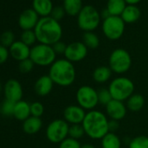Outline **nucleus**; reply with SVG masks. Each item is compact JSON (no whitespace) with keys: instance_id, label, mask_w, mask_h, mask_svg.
Returning a JSON list of instances; mask_svg holds the SVG:
<instances>
[{"instance_id":"43","label":"nucleus","mask_w":148,"mask_h":148,"mask_svg":"<svg viewBox=\"0 0 148 148\" xmlns=\"http://www.w3.org/2000/svg\"><path fill=\"white\" fill-rule=\"evenodd\" d=\"M80 148H96V147H95V145H92V144L86 143V144L81 145V147H80Z\"/></svg>"},{"instance_id":"37","label":"nucleus","mask_w":148,"mask_h":148,"mask_svg":"<svg viewBox=\"0 0 148 148\" xmlns=\"http://www.w3.org/2000/svg\"><path fill=\"white\" fill-rule=\"evenodd\" d=\"M64 15H65V11H64V7L63 6H56L53 8L50 17H51L56 21L59 22L64 17Z\"/></svg>"},{"instance_id":"26","label":"nucleus","mask_w":148,"mask_h":148,"mask_svg":"<svg viewBox=\"0 0 148 148\" xmlns=\"http://www.w3.org/2000/svg\"><path fill=\"white\" fill-rule=\"evenodd\" d=\"M102 148H121V139L114 132H108L101 139Z\"/></svg>"},{"instance_id":"18","label":"nucleus","mask_w":148,"mask_h":148,"mask_svg":"<svg viewBox=\"0 0 148 148\" xmlns=\"http://www.w3.org/2000/svg\"><path fill=\"white\" fill-rule=\"evenodd\" d=\"M53 8L51 0H32V9L41 18L51 16Z\"/></svg>"},{"instance_id":"20","label":"nucleus","mask_w":148,"mask_h":148,"mask_svg":"<svg viewBox=\"0 0 148 148\" xmlns=\"http://www.w3.org/2000/svg\"><path fill=\"white\" fill-rule=\"evenodd\" d=\"M42 125L43 122L40 118L30 116L23 122V131L29 135L36 134L41 130Z\"/></svg>"},{"instance_id":"5","label":"nucleus","mask_w":148,"mask_h":148,"mask_svg":"<svg viewBox=\"0 0 148 148\" xmlns=\"http://www.w3.org/2000/svg\"><path fill=\"white\" fill-rule=\"evenodd\" d=\"M77 17L79 27L85 32L96 30L101 20L100 12L92 5H85Z\"/></svg>"},{"instance_id":"13","label":"nucleus","mask_w":148,"mask_h":148,"mask_svg":"<svg viewBox=\"0 0 148 148\" xmlns=\"http://www.w3.org/2000/svg\"><path fill=\"white\" fill-rule=\"evenodd\" d=\"M38 14L32 8L25 10L18 17V25L23 31L34 30L39 21Z\"/></svg>"},{"instance_id":"41","label":"nucleus","mask_w":148,"mask_h":148,"mask_svg":"<svg viewBox=\"0 0 148 148\" xmlns=\"http://www.w3.org/2000/svg\"><path fill=\"white\" fill-rule=\"evenodd\" d=\"M100 17H101V18H102L103 20H105V19L108 18L109 17H111V14L109 13V12H108L107 9L106 8V9H103V10L101 11V12H100Z\"/></svg>"},{"instance_id":"12","label":"nucleus","mask_w":148,"mask_h":148,"mask_svg":"<svg viewBox=\"0 0 148 148\" xmlns=\"http://www.w3.org/2000/svg\"><path fill=\"white\" fill-rule=\"evenodd\" d=\"M86 115V111L79 105H70L66 106L63 112L64 119L69 125L82 124Z\"/></svg>"},{"instance_id":"8","label":"nucleus","mask_w":148,"mask_h":148,"mask_svg":"<svg viewBox=\"0 0 148 148\" xmlns=\"http://www.w3.org/2000/svg\"><path fill=\"white\" fill-rule=\"evenodd\" d=\"M70 125L63 119L52 120L46 127L45 135L47 139L53 144H60L68 138Z\"/></svg>"},{"instance_id":"3","label":"nucleus","mask_w":148,"mask_h":148,"mask_svg":"<svg viewBox=\"0 0 148 148\" xmlns=\"http://www.w3.org/2000/svg\"><path fill=\"white\" fill-rule=\"evenodd\" d=\"M108 122L106 115L98 110H92L86 112L82 123L86 135L92 139H102L108 132Z\"/></svg>"},{"instance_id":"30","label":"nucleus","mask_w":148,"mask_h":148,"mask_svg":"<svg viewBox=\"0 0 148 148\" xmlns=\"http://www.w3.org/2000/svg\"><path fill=\"white\" fill-rule=\"evenodd\" d=\"M15 108V103L8 99H5L0 105V113L5 117L13 116Z\"/></svg>"},{"instance_id":"2","label":"nucleus","mask_w":148,"mask_h":148,"mask_svg":"<svg viewBox=\"0 0 148 148\" xmlns=\"http://www.w3.org/2000/svg\"><path fill=\"white\" fill-rule=\"evenodd\" d=\"M48 75L55 85L68 87L76 79V70L73 63L66 58H59L50 66Z\"/></svg>"},{"instance_id":"17","label":"nucleus","mask_w":148,"mask_h":148,"mask_svg":"<svg viewBox=\"0 0 148 148\" xmlns=\"http://www.w3.org/2000/svg\"><path fill=\"white\" fill-rule=\"evenodd\" d=\"M54 85L55 84L49 75H43L39 77L35 82L34 91L38 96L45 97L51 93Z\"/></svg>"},{"instance_id":"32","label":"nucleus","mask_w":148,"mask_h":148,"mask_svg":"<svg viewBox=\"0 0 148 148\" xmlns=\"http://www.w3.org/2000/svg\"><path fill=\"white\" fill-rule=\"evenodd\" d=\"M15 42V35L12 31H5L0 35V45L10 48Z\"/></svg>"},{"instance_id":"39","label":"nucleus","mask_w":148,"mask_h":148,"mask_svg":"<svg viewBox=\"0 0 148 148\" xmlns=\"http://www.w3.org/2000/svg\"><path fill=\"white\" fill-rule=\"evenodd\" d=\"M10 51L9 49L0 45V65L4 64L9 58Z\"/></svg>"},{"instance_id":"4","label":"nucleus","mask_w":148,"mask_h":148,"mask_svg":"<svg viewBox=\"0 0 148 148\" xmlns=\"http://www.w3.org/2000/svg\"><path fill=\"white\" fill-rule=\"evenodd\" d=\"M108 89L113 99L124 102L134 93L135 86L132 79L121 76L113 79L109 84Z\"/></svg>"},{"instance_id":"10","label":"nucleus","mask_w":148,"mask_h":148,"mask_svg":"<svg viewBox=\"0 0 148 148\" xmlns=\"http://www.w3.org/2000/svg\"><path fill=\"white\" fill-rule=\"evenodd\" d=\"M125 29V23L123 21L121 17L111 16L108 18L103 20L102 23V32L106 38L109 40H118L119 39Z\"/></svg>"},{"instance_id":"19","label":"nucleus","mask_w":148,"mask_h":148,"mask_svg":"<svg viewBox=\"0 0 148 148\" xmlns=\"http://www.w3.org/2000/svg\"><path fill=\"white\" fill-rule=\"evenodd\" d=\"M112 73L113 72L109 66H98L92 72V79L98 84H105L111 79Z\"/></svg>"},{"instance_id":"16","label":"nucleus","mask_w":148,"mask_h":148,"mask_svg":"<svg viewBox=\"0 0 148 148\" xmlns=\"http://www.w3.org/2000/svg\"><path fill=\"white\" fill-rule=\"evenodd\" d=\"M9 51L12 58L20 62L30 58L31 48L30 46L24 44L21 40H19L13 43V45L9 48Z\"/></svg>"},{"instance_id":"28","label":"nucleus","mask_w":148,"mask_h":148,"mask_svg":"<svg viewBox=\"0 0 148 148\" xmlns=\"http://www.w3.org/2000/svg\"><path fill=\"white\" fill-rule=\"evenodd\" d=\"M129 148H148V137L139 135L132 138L129 142Z\"/></svg>"},{"instance_id":"40","label":"nucleus","mask_w":148,"mask_h":148,"mask_svg":"<svg viewBox=\"0 0 148 148\" xmlns=\"http://www.w3.org/2000/svg\"><path fill=\"white\" fill-rule=\"evenodd\" d=\"M119 128V121L117 120H113V119H110L108 122V129H109V132H117Z\"/></svg>"},{"instance_id":"25","label":"nucleus","mask_w":148,"mask_h":148,"mask_svg":"<svg viewBox=\"0 0 148 148\" xmlns=\"http://www.w3.org/2000/svg\"><path fill=\"white\" fill-rule=\"evenodd\" d=\"M126 5L127 4L125 0H108L106 9L111 14V16L120 17Z\"/></svg>"},{"instance_id":"22","label":"nucleus","mask_w":148,"mask_h":148,"mask_svg":"<svg viewBox=\"0 0 148 148\" xmlns=\"http://www.w3.org/2000/svg\"><path fill=\"white\" fill-rule=\"evenodd\" d=\"M140 16L141 11L137 5H127L120 17L125 24H132L138 21Z\"/></svg>"},{"instance_id":"15","label":"nucleus","mask_w":148,"mask_h":148,"mask_svg":"<svg viewBox=\"0 0 148 148\" xmlns=\"http://www.w3.org/2000/svg\"><path fill=\"white\" fill-rule=\"evenodd\" d=\"M106 112L111 119L119 121L126 116L127 108L123 101L112 99L106 106Z\"/></svg>"},{"instance_id":"21","label":"nucleus","mask_w":148,"mask_h":148,"mask_svg":"<svg viewBox=\"0 0 148 148\" xmlns=\"http://www.w3.org/2000/svg\"><path fill=\"white\" fill-rule=\"evenodd\" d=\"M31 116V104L25 100L15 103L13 117L19 121H25Z\"/></svg>"},{"instance_id":"38","label":"nucleus","mask_w":148,"mask_h":148,"mask_svg":"<svg viewBox=\"0 0 148 148\" xmlns=\"http://www.w3.org/2000/svg\"><path fill=\"white\" fill-rule=\"evenodd\" d=\"M51 46H52V48H53V50H54V51H55V53L57 55H62V54L64 55L65 51H66L67 45H65L64 42H62L60 40V41L55 43L54 45H52Z\"/></svg>"},{"instance_id":"6","label":"nucleus","mask_w":148,"mask_h":148,"mask_svg":"<svg viewBox=\"0 0 148 148\" xmlns=\"http://www.w3.org/2000/svg\"><path fill=\"white\" fill-rule=\"evenodd\" d=\"M132 57L130 53L123 49L117 48L112 51L109 57V67L113 73L116 74H124L127 72L132 66Z\"/></svg>"},{"instance_id":"44","label":"nucleus","mask_w":148,"mask_h":148,"mask_svg":"<svg viewBox=\"0 0 148 148\" xmlns=\"http://www.w3.org/2000/svg\"><path fill=\"white\" fill-rule=\"evenodd\" d=\"M2 91V86H1V84H0V92Z\"/></svg>"},{"instance_id":"1","label":"nucleus","mask_w":148,"mask_h":148,"mask_svg":"<svg viewBox=\"0 0 148 148\" xmlns=\"http://www.w3.org/2000/svg\"><path fill=\"white\" fill-rule=\"evenodd\" d=\"M34 32L39 44L48 45H52L60 41L63 35V29L60 23L50 16L40 18Z\"/></svg>"},{"instance_id":"27","label":"nucleus","mask_w":148,"mask_h":148,"mask_svg":"<svg viewBox=\"0 0 148 148\" xmlns=\"http://www.w3.org/2000/svg\"><path fill=\"white\" fill-rule=\"evenodd\" d=\"M82 42L85 44V45L89 50H95L99 46V38L97 34H95L93 32H85L83 34Z\"/></svg>"},{"instance_id":"31","label":"nucleus","mask_w":148,"mask_h":148,"mask_svg":"<svg viewBox=\"0 0 148 148\" xmlns=\"http://www.w3.org/2000/svg\"><path fill=\"white\" fill-rule=\"evenodd\" d=\"M98 99L99 104L106 106L113 99L108 88H100L98 90Z\"/></svg>"},{"instance_id":"36","label":"nucleus","mask_w":148,"mask_h":148,"mask_svg":"<svg viewBox=\"0 0 148 148\" xmlns=\"http://www.w3.org/2000/svg\"><path fill=\"white\" fill-rule=\"evenodd\" d=\"M80 147H81V144L79 142V140L71 138L70 137L63 140L58 146V148H80Z\"/></svg>"},{"instance_id":"7","label":"nucleus","mask_w":148,"mask_h":148,"mask_svg":"<svg viewBox=\"0 0 148 148\" xmlns=\"http://www.w3.org/2000/svg\"><path fill=\"white\" fill-rule=\"evenodd\" d=\"M56 57L57 54L51 45L38 44L31 48L30 58L35 65L43 67L51 66L57 60Z\"/></svg>"},{"instance_id":"9","label":"nucleus","mask_w":148,"mask_h":148,"mask_svg":"<svg viewBox=\"0 0 148 148\" xmlns=\"http://www.w3.org/2000/svg\"><path fill=\"white\" fill-rule=\"evenodd\" d=\"M76 100L79 106L86 111L95 110L99 105L98 90L90 86H80L76 92Z\"/></svg>"},{"instance_id":"35","label":"nucleus","mask_w":148,"mask_h":148,"mask_svg":"<svg viewBox=\"0 0 148 148\" xmlns=\"http://www.w3.org/2000/svg\"><path fill=\"white\" fill-rule=\"evenodd\" d=\"M34 65H35L34 63L29 58L27 59H25V60H22V61L19 62V64H18V70L22 73H29V72H31L32 71Z\"/></svg>"},{"instance_id":"24","label":"nucleus","mask_w":148,"mask_h":148,"mask_svg":"<svg viewBox=\"0 0 148 148\" xmlns=\"http://www.w3.org/2000/svg\"><path fill=\"white\" fill-rule=\"evenodd\" d=\"M126 108L127 110L137 112L143 109L145 106V98L138 93H133L127 100H126Z\"/></svg>"},{"instance_id":"14","label":"nucleus","mask_w":148,"mask_h":148,"mask_svg":"<svg viewBox=\"0 0 148 148\" xmlns=\"http://www.w3.org/2000/svg\"><path fill=\"white\" fill-rule=\"evenodd\" d=\"M5 99L17 103L22 100L23 88L19 81L17 79H9L5 85Z\"/></svg>"},{"instance_id":"11","label":"nucleus","mask_w":148,"mask_h":148,"mask_svg":"<svg viewBox=\"0 0 148 148\" xmlns=\"http://www.w3.org/2000/svg\"><path fill=\"white\" fill-rule=\"evenodd\" d=\"M88 54V49L83 42H72L67 45L64 58L71 63H78L84 60Z\"/></svg>"},{"instance_id":"42","label":"nucleus","mask_w":148,"mask_h":148,"mask_svg":"<svg viewBox=\"0 0 148 148\" xmlns=\"http://www.w3.org/2000/svg\"><path fill=\"white\" fill-rule=\"evenodd\" d=\"M127 5H136L137 4H138L141 0H125Z\"/></svg>"},{"instance_id":"33","label":"nucleus","mask_w":148,"mask_h":148,"mask_svg":"<svg viewBox=\"0 0 148 148\" xmlns=\"http://www.w3.org/2000/svg\"><path fill=\"white\" fill-rule=\"evenodd\" d=\"M20 40L28 46H32V45L34 46V44L36 43V41H38L34 30L23 31Z\"/></svg>"},{"instance_id":"23","label":"nucleus","mask_w":148,"mask_h":148,"mask_svg":"<svg viewBox=\"0 0 148 148\" xmlns=\"http://www.w3.org/2000/svg\"><path fill=\"white\" fill-rule=\"evenodd\" d=\"M63 7L69 16H78L83 9L82 0H64Z\"/></svg>"},{"instance_id":"29","label":"nucleus","mask_w":148,"mask_h":148,"mask_svg":"<svg viewBox=\"0 0 148 148\" xmlns=\"http://www.w3.org/2000/svg\"><path fill=\"white\" fill-rule=\"evenodd\" d=\"M86 134L84 127L82 124H78V125H70L69 127V134L68 137L79 140L84 135Z\"/></svg>"},{"instance_id":"34","label":"nucleus","mask_w":148,"mask_h":148,"mask_svg":"<svg viewBox=\"0 0 148 148\" xmlns=\"http://www.w3.org/2000/svg\"><path fill=\"white\" fill-rule=\"evenodd\" d=\"M45 107L41 102L36 101L31 104V116L41 118V116L44 114Z\"/></svg>"}]
</instances>
